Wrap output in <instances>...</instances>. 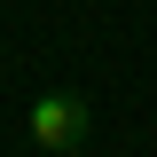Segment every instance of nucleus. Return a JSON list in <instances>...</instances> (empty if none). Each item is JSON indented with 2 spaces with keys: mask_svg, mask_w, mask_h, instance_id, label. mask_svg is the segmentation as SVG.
Instances as JSON below:
<instances>
[{
  "mask_svg": "<svg viewBox=\"0 0 157 157\" xmlns=\"http://www.w3.org/2000/svg\"><path fill=\"white\" fill-rule=\"evenodd\" d=\"M86 126H94L86 94H39L32 118H24V134H32L39 149H78V141H86Z\"/></svg>",
  "mask_w": 157,
  "mask_h": 157,
  "instance_id": "obj_1",
  "label": "nucleus"
}]
</instances>
